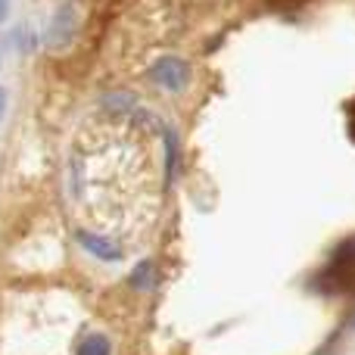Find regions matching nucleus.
<instances>
[{
    "mask_svg": "<svg viewBox=\"0 0 355 355\" xmlns=\"http://www.w3.org/2000/svg\"><path fill=\"white\" fill-rule=\"evenodd\" d=\"M153 81L166 91H184L190 81V66L181 60V56H162V60L153 62Z\"/></svg>",
    "mask_w": 355,
    "mask_h": 355,
    "instance_id": "f257e3e1",
    "label": "nucleus"
},
{
    "mask_svg": "<svg viewBox=\"0 0 355 355\" xmlns=\"http://www.w3.org/2000/svg\"><path fill=\"white\" fill-rule=\"evenodd\" d=\"M81 246H85L87 252H94L97 259H103V262H119L122 259V246L112 243L110 237H100V234H91V231H81L78 234Z\"/></svg>",
    "mask_w": 355,
    "mask_h": 355,
    "instance_id": "f03ea898",
    "label": "nucleus"
},
{
    "mask_svg": "<svg viewBox=\"0 0 355 355\" xmlns=\"http://www.w3.org/2000/svg\"><path fill=\"white\" fill-rule=\"evenodd\" d=\"M75 355H112L110 337H106V334H87L78 343V352Z\"/></svg>",
    "mask_w": 355,
    "mask_h": 355,
    "instance_id": "7ed1b4c3",
    "label": "nucleus"
},
{
    "mask_svg": "<svg viewBox=\"0 0 355 355\" xmlns=\"http://www.w3.org/2000/svg\"><path fill=\"white\" fill-rule=\"evenodd\" d=\"M150 271H153V265H150V262H144L141 268L135 271V277H131V284H135V287H147V277H150Z\"/></svg>",
    "mask_w": 355,
    "mask_h": 355,
    "instance_id": "20e7f679",
    "label": "nucleus"
},
{
    "mask_svg": "<svg viewBox=\"0 0 355 355\" xmlns=\"http://www.w3.org/2000/svg\"><path fill=\"white\" fill-rule=\"evenodd\" d=\"M6 12H10V0H0V22L6 19Z\"/></svg>",
    "mask_w": 355,
    "mask_h": 355,
    "instance_id": "39448f33",
    "label": "nucleus"
},
{
    "mask_svg": "<svg viewBox=\"0 0 355 355\" xmlns=\"http://www.w3.org/2000/svg\"><path fill=\"white\" fill-rule=\"evenodd\" d=\"M3 112H6V91L0 87V119H3Z\"/></svg>",
    "mask_w": 355,
    "mask_h": 355,
    "instance_id": "423d86ee",
    "label": "nucleus"
}]
</instances>
